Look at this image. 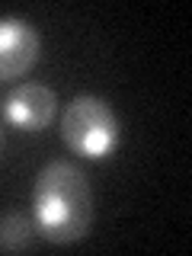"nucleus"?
<instances>
[{"instance_id":"nucleus-1","label":"nucleus","mask_w":192,"mask_h":256,"mask_svg":"<svg viewBox=\"0 0 192 256\" xmlns=\"http://www.w3.org/2000/svg\"><path fill=\"white\" fill-rule=\"evenodd\" d=\"M32 221L48 244H74L93 224V189L70 160H52L32 186Z\"/></svg>"},{"instance_id":"nucleus-2","label":"nucleus","mask_w":192,"mask_h":256,"mask_svg":"<svg viewBox=\"0 0 192 256\" xmlns=\"http://www.w3.org/2000/svg\"><path fill=\"white\" fill-rule=\"evenodd\" d=\"M61 138L74 154L86 160H106L122 141V128L102 96H74L61 112Z\"/></svg>"},{"instance_id":"nucleus-3","label":"nucleus","mask_w":192,"mask_h":256,"mask_svg":"<svg viewBox=\"0 0 192 256\" xmlns=\"http://www.w3.org/2000/svg\"><path fill=\"white\" fill-rule=\"evenodd\" d=\"M54 112H58V93L48 84L26 80V84L13 86L4 100V118L22 132H42L52 125Z\"/></svg>"},{"instance_id":"nucleus-4","label":"nucleus","mask_w":192,"mask_h":256,"mask_svg":"<svg viewBox=\"0 0 192 256\" xmlns=\"http://www.w3.org/2000/svg\"><path fill=\"white\" fill-rule=\"evenodd\" d=\"M42 52V38L36 26L22 16L0 20V80H16L29 74Z\"/></svg>"},{"instance_id":"nucleus-5","label":"nucleus","mask_w":192,"mask_h":256,"mask_svg":"<svg viewBox=\"0 0 192 256\" xmlns=\"http://www.w3.org/2000/svg\"><path fill=\"white\" fill-rule=\"evenodd\" d=\"M36 221L26 212H10L0 218V250L4 253H22L36 244Z\"/></svg>"},{"instance_id":"nucleus-6","label":"nucleus","mask_w":192,"mask_h":256,"mask_svg":"<svg viewBox=\"0 0 192 256\" xmlns=\"http://www.w3.org/2000/svg\"><path fill=\"white\" fill-rule=\"evenodd\" d=\"M0 144H4V128H0Z\"/></svg>"}]
</instances>
